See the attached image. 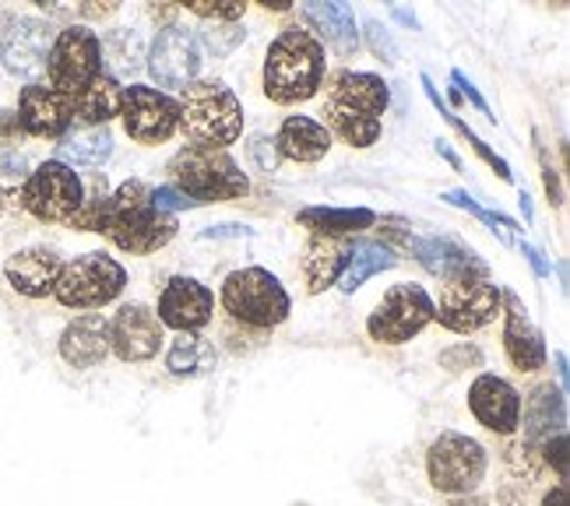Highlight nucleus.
Masks as SVG:
<instances>
[{"label": "nucleus", "instance_id": "7ed1b4c3", "mask_svg": "<svg viewBox=\"0 0 570 506\" xmlns=\"http://www.w3.org/2000/svg\"><path fill=\"white\" fill-rule=\"evenodd\" d=\"M327 75L324 42L303 26L282 29L265 53V96L275 106H296L321 92Z\"/></svg>", "mask_w": 570, "mask_h": 506}, {"label": "nucleus", "instance_id": "dca6fc26", "mask_svg": "<svg viewBox=\"0 0 570 506\" xmlns=\"http://www.w3.org/2000/svg\"><path fill=\"white\" fill-rule=\"evenodd\" d=\"M145 68L151 75V81L169 92H180L190 81H197L202 75V50H197V39L190 29L184 26H166L156 42H151V53L145 60Z\"/></svg>", "mask_w": 570, "mask_h": 506}, {"label": "nucleus", "instance_id": "aec40b11", "mask_svg": "<svg viewBox=\"0 0 570 506\" xmlns=\"http://www.w3.org/2000/svg\"><path fill=\"white\" fill-rule=\"evenodd\" d=\"M21 135L29 138H63L71 130V96H60L50 85H26L18 96V113H14Z\"/></svg>", "mask_w": 570, "mask_h": 506}, {"label": "nucleus", "instance_id": "4be33fe9", "mask_svg": "<svg viewBox=\"0 0 570 506\" xmlns=\"http://www.w3.org/2000/svg\"><path fill=\"white\" fill-rule=\"evenodd\" d=\"M60 268H63V257L53 247H26L4 260V278L18 296L47 299L53 296Z\"/></svg>", "mask_w": 570, "mask_h": 506}, {"label": "nucleus", "instance_id": "2eb2a0df", "mask_svg": "<svg viewBox=\"0 0 570 506\" xmlns=\"http://www.w3.org/2000/svg\"><path fill=\"white\" fill-rule=\"evenodd\" d=\"M53 26L36 14H11L0 29V63L14 78H36L53 50Z\"/></svg>", "mask_w": 570, "mask_h": 506}, {"label": "nucleus", "instance_id": "393cba45", "mask_svg": "<svg viewBox=\"0 0 570 506\" xmlns=\"http://www.w3.org/2000/svg\"><path fill=\"white\" fill-rule=\"evenodd\" d=\"M332 135L327 127L314 117H285L278 135H275V148H278V159H289L299 166H314L321 162L327 151H332Z\"/></svg>", "mask_w": 570, "mask_h": 506}, {"label": "nucleus", "instance_id": "39448f33", "mask_svg": "<svg viewBox=\"0 0 570 506\" xmlns=\"http://www.w3.org/2000/svg\"><path fill=\"white\" fill-rule=\"evenodd\" d=\"M169 176L177 180V190L187 194L197 208L212 201H239V197L250 194L247 172L239 169V162L226 148L187 145L169 159Z\"/></svg>", "mask_w": 570, "mask_h": 506}, {"label": "nucleus", "instance_id": "423d86ee", "mask_svg": "<svg viewBox=\"0 0 570 506\" xmlns=\"http://www.w3.org/2000/svg\"><path fill=\"white\" fill-rule=\"evenodd\" d=\"M218 302L236 324L257 327V331H272L293 314L289 292L268 268H239L226 275L223 289H218Z\"/></svg>", "mask_w": 570, "mask_h": 506}, {"label": "nucleus", "instance_id": "cd10ccee", "mask_svg": "<svg viewBox=\"0 0 570 506\" xmlns=\"http://www.w3.org/2000/svg\"><path fill=\"white\" fill-rule=\"evenodd\" d=\"M296 222L311 236H332V239H348L353 232H363L377 222V211L370 208H303L296 211Z\"/></svg>", "mask_w": 570, "mask_h": 506}, {"label": "nucleus", "instance_id": "3c124183", "mask_svg": "<svg viewBox=\"0 0 570 506\" xmlns=\"http://www.w3.org/2000/svg\"><path fill=\"white\" fill-rule=\"evenodd\" d=\"M448 506H490V499H487V496L469 493V496H451V503H448Z\"/></svg>", "mask_w": 570, "mask_h": 506}, {"label": "nucleus", "instance_id": "2f4dec72", "mask_svg": "<svg viewBox=\"0 0 570 506\" xmlns=\"http://www.w3.org/2000/svg\"><path fill=\"white\" fill-rule=\"evenodd\" d=\"M394 264H399V257H394L391 247H384V244H353V250H348V264H345V271L338 278L342 292L353 296L374 275L391 271Z\"/></svg>", "mask_w": 570, "mask_h": 506}, {"label": "nucleus", "instance_id": "09e8293b", "mask_svg": "<svg viewBox=\"0 0 570 506\" xmlns=\"http://www.w3.org/2000/svg\"><path fill=\"white\" fill-rule=\"evenodd\" d=\"M26 169H29V162H26V156H18V151L0 156V180H4V176H21Z\"/></svg>", "mask_w": 570, "mask_h": 506}, {"label": "nucleus", "instance_id": "f8f14e48", "mask_svg": "<svg viewBox=\"0 0 570 506\" xmlns=\"http://www.w3.org/2000/svg\"><path fill=\"white\" fill-rule=\"evenodd\" d=\"M503 310V289L490 278L472 281H444L441 306L433 310V320L454 335H475L479 327L497 320Z\"/></svg>", "mask_w": 570, "mask_h": 506}, {"label": "nucleus", "instance_id": "603ef678", "mask_svg": "<svg viewBox=\"0 0 570 506\" xmlns=\"http://www.w3.org/2000/svg\"><path fill=\"white\" fill-rule=\"evenodd\" d=\"M557 377H560V390L567 394V351H557Z\"/></svg>", "mask_w": 570, "mask_h": 506}, {"label": "nucleus", "instance_id": "864d4df0", "mask_svg": "<svg viewBox=\"0 0 570 506\" xmlns=\"http://www.w3.org/2000/svg\"><path fill=\"white\" fill-rule=\"evenodd\" d=\"M436 151H441V156L454 166V169H462V162H458V156H454V151H451V145L448 141H436Z\"/></svg>", "mask_w": 570, "mask_h": 506}, {"label": "nucleus", "instance_id": "f03ea898", "mask_svg": "<svg viewBox=\"0 0 570 506\" xmlns=\"http://www.w3.org/2000/svg\"><path fill=\"white\" fill-rule=\"evenodd\" d=\"M151 190L145 180H127L114 194H109L99 232L124 254L148 257L173 244L180 232L177 215H166L151 201Z\"/></svg>", "mask_w": 570, "mask_h": 506}, {"label": "nucleus", "instance_id": "6e6552de", "mask_svg": "<svg viewBox=\"0 0 570 506\" xmlns=\"http://www.w3.org/2000/svg\"><path fill=\"white\" fill-rule=\"evenodd\" d=\"M490 454L479 439L465 433H441L426 450V478L436 493L444 496H469L487 478Z\"/></svg>", "mask_w": 570, "mask_h": 506}, {"label": "nucleus", "instance_id": "ea45409f", "mask_svg": "<svg viewBox=\"0 0 570 506\" xmlns=\"http://www.w3.org/2000/svg\"><path fill=\"white\" fill-rule=\"evenodd\" d=\"M366 42H370V50H374L384 63H394V60H399V47H394V39L387 36V29L381 26L377 18H370V21H366Z\"/></svg>", "mask_w": 570, "mask_h": 506}, {"label": "nucleus", "instance_id": "8fccbe9b", "mask_svg": "<svg viewBox=\"0 0 570 506\" xmlns=\"http://www.w3.org/2000/svg\"><path fill=\"white\" fill-rule=\"evenodd\" d=\"M542 506H567V482H560V486H553L550 493H546Z\"/></svg>", "mask_w": 570, "mask_h": 506}, {"label": "nucleus", "instance_id": "20e7f679", "mask_svg": "<svg viewBox=\"0 0 570 506\" xmlns=\"http://www.w3.org/2000/svg\"><path fill=\"white\" fill-rule=\"evenodd\" d=\"M180 130L205 148H226L233 141H239L244 135V102L236 99V92L226 81H190L187 88H180Z\"/></svg>", "mask_w": 570, "mask_h": 506}, {"label": "nucleus", "instance_id": "a211bd4d", "mask_svg": "<svg viewBox=\"0 0 570 506\" xmlns=\"http://www.w3.org/2000/svg\"><path fill=\"white\" fill-rule=\"evenodd\" d=\"M212 314H215V292L190 275H173L156 306L159 324L173 327L177 335H197L202 327L212 324Z\"/></svg>", "mask_w": 570, "mask_h": 506}, {"label": "nucleus", "instance_id": "a19ab883", "mask_svg": "<svg viewBox=\"0 0 570 506\" xmlns=\"http://www.w3.org/2000/svg\"><path fill=\"white\" fill-rule=\"evenodd\" d=\"M441 366L458 373V369H465V366H482V351L475 345H454V348H444L441 351Z\"/></svg>", "mask_w": 570, "mask_h": 506}, {"label": "nucleus", "instance_id": "ddd939ff", "mask_svg": "<svg viewBox=\"0 0 570 506\" xmlns=\"http://www.w3.org/2000/svg\"><path fill=\"white\" fill-rule=\"evenodd\" d=\"M391 244L405 247L415 260L423 264L430 275L441 281H472V278H490V264L482 260L475 250L462 247L458 239L448 236H415L409 229H387Z\"/></svg>", "mask_w": 570, "mask_h": 506}, {"label": "nucleus", "instance_id": "72a5a7b5", "mask_svg": "<svg viewBox=\"0 0 570 506\" xmlns=\"http://www.w3.org/2000/svg\"><path fill=\"white\" fill-rule=\"evenodd\" d=\"M194 39H197V50H205L208 57L223 60L247 39V29L239 26V21H226V26H212V21H205V26L194 32Z\"/></svg>", "mask_w": 570, "mask_h": 506}, {"label": "nucleus", "instance_id": "a878e982", "mask_svg": "<svg viewBox=\"0 0 570 506\" xmlns=\"http://www.w3.org/2000/svg\"><path fill=\"white\" fill-rule=\"evenodd\" d=\"M524 408V444H546L560 433H567V394L557 384H539Z\"/></svg>", "mask_w": 570, "mask_h": 506}, {"label": "nucleus", "instance_id": "f3484780", "mask_svg": "<svg viewBox=\"0 0 570 506\" xmlns=\"http://www.w3.org/2000/svg\"><path fill=\"white\" fill-rule=\"evenodd\" d=\"M163 324L145 302H124L109 320V356L120 363H148L163 348Z\"/></svg>", "mask_w": 570, "mask_h": 506}, {"label": "nucleus", "instance_id": "c9c22d12", "mask_svg": "<svg viewBox=\"0 0 570 506\" xmlns=\"http://www.w3.org/2000/svg\"><path fill=\"white\" fill-rule=\"evenodd\" d=\"M441 117H444V120H448V123H451V127L458 130V135H462V138H469V145L475 148V156H479L482 162H487V166H490V169H493V172L500 176V180H508V183L514 180V172H511L508 159H500V156H497V151H493V148H490L487 141H482V138H475V135H472V130H469V123H462V120H458V117L451 113V109H448V106L441 109Z\"/></svg>", "mask_w": 570, "mask_h": 506}, {"label": "nucleus", "instance_id": "79ce46f5", "mask_svg": "<svg viewBox=\"0 0 570 506\" xmlns=\"http://www.w3.org/2000/svg\"><path fill=\"white\" fill-rule=\"evenodd\" d=\"M542 465H550L560 482H567V433L546 439L542 444Z\"/></svg>", "mask_w": 570, "mask_h": 506}, {"label": "nucleus", "instance_id": "de8ad7c7", "mask_svg": "<svg viewBox=\"0 0 570 506\" xmlns=\"http://www.w3.org/2000/svg\"><path fill=\"white\" fill-rule=\"evenodd\" d=\"M229 236H233V239H239V236L247 239V236H254V232H250L247 226H212V229H202V239H229Z\"/></svg>", "mask_w": 570, "mask_h": 506}, {"label": "nucleus", "instance_id": "9b49d317", "mask_svg": "<svg viewBox=\"0 0 570 506\" xmlns=\"http://www.w3.org/2000/svg\"><path fill=\"white\" fill-rule=\"evenodd\" d=\"M99 75H102L99 36L89 26H68L63 32H57L53 50L47 57L50 88H57L60 96H78Z\"/></svg>", "mask_w": 570, "mask_h": 506}, {"label": "nucleus", "instance_id": "5fc2aeb1", "mask_svg": "<svg viewBox=\"0 0 570 506\" xmlns=\"http://www.w3.org/2000/svg\"><path fill=\"white\" fill-rule=\"evenodd\" d=\"M518 205H521V211H524V222H532V197L529 194H518Z\"/></svg>", "mask_w": 570, "mask_h": 506}, {"label": "nucleus", "instance_id": "4c0bfd02", "mask_svg": "<svg viewBox=\"0 0 570 506\" xmlns=\"http://www.w3.org/2000/svg\"><path fill=\"white\" fill-rule=\"evenodd\" d=\"M106 201H109V194H106V176H96V187H92V194L85 190V205H81V211L71 218V226L81 229V232H99Z\"/></svg>", "mask_w": 570, "mask_h": 506}, {"label": "nucleus", "instance_id": "f704fd0d", "mask_svg": "<svg viewBox=\"0 0 570 506\" xmlns=\"http://www.w3.org/2000/svg\"><path fill=\"white\" fill-rule=\"evenodd\" d=\"M441 201H448L451 208H462L469 215H475L479 222H487L497 236H500V244H511V232H518V222L508 215H500V211H490V208H482L475 197H469L465 190H444L441 194Z\"/></svg>", "mask_w": 570, "mask_h": 506}, {"label": "nucleus", "instance_id": "c85d7f7f", "mask_svg": "<svg viewBox=\"0 0 570 506\" xmlns=\"http://www.w3.org/2000/svg\"><path fill=\"white\" fill-rule=\"evenodd\" d=\"M120 99H124L120 81L114 75H99L89 88L71 96V113L85 127H106L114 117H120Z\"/></svg>", "mask_w": 570, "mask_h": 506}, {"label": "nucleus", "instance_id": "1a4fd4ad", "mask_svg": "<svg viewBox=\"0 0 570 506\" xmlns=\"http://www.w3.org/2000/svg\"><path fill=\"white\" fill-rule=\"evenodd\" d=\"M433 310H436V302L423 285H415V281L391 285L384 299L374 306V314L366 317V335L377 345H405L420 335L423 327L433 324Z\"/></svg>", "mask_w": 570, "mask_h": 506}, {"label": "nucleus", "instance_id": "e433bc0d", "mask_svg": "<svg viewBox=\"0 0 570 506\" xmlns=\"http://www.w3.org/2000/svg\"><path fill=\"white\" fill-rule=\"evenodd\" d=\"M190 14H197L202 21H212V26H226V21H239L247 11L244 0H187L184 4Z\"/></svg>", "mask_w": 570, "mask_h": 506}, {"label": "nucleus", "instance_id": "49530a36", "mask_svg": "<svg viewBox=\"0 0 570 506\" xmlns=\"http://www.w3.org/2000/svg\"><path fill=\"white\" fill-rule=\"evenodd\" d=\"M521 254H524V257H529V264H532V271H535L539 278H550V275H553V264H550V260H546V257H542V250H539V247H532V244H524V247H521Z\"/></svg>", "mask_w": 570, "mask_h": 506}, {"label": "nucleus", "instance_id": "b1692460", "mask_svg": "<svg viewBox=\"0 0 570 506\" xmlns=\"http://www.w3.org/2000/svg\"><path fill=\"white\" fill-rule=\"evenodd\" d=\"M348 250H353V239H332V236H311L303 247V281H306V292L321 296L327 292L332 285H338L345 264H348Z\"/></svg>", "mask_w": 570, "mask_h": 506}, {"label": "nucleus", "instance_id": "5701e85b", "mask_svg": "<svg viewBox=\"0 0 570 506\" xmlns=\"http://www.w3.org/2000/svg\"><path fill=\"white\" fill-rule=\"evenodd\" d=\"M60 359L71 369H92L109 359V320L102 314L75 317L60 335Z\"/></svg>", "mask_w": 570, "mask_h": 506}, {"label": "nucleus", "instance_id": "7c9ffc66", "mask_svg": "<svg viewBox=\"0 0 570 506\" xmlns=\"http://www.w3.org/2000/svg\"><path fill=\"white\" fill-rule=\"evenodd\" d=\"M99 50H102V63H109V71L130 78L145 68L148 50H145V39L135 29H109L99 39Z\"/></svg>", "mask_w": 570, "mask_h": 506}, {"label": "nucleus", "instance_id": "58836bf2", "mask_svg": "<svg viewBox=\"0 0 570 506\" xmlns=\"http://www.w3.org/2000/svg\"><path fill=\"white\" fill-rule=\"evenodd\" d=\"M247 156L261 172H275L278 169V148H275V138H268V135H254L247 141Z\"/></svg>", "mask_w": 570, "mask_h": 506}, {"label": "nucleus", "instance_id": "6e6d98bb", "mask_svg": "<svg viewBox=\"0 0 570 506\" xmlns=\"http://www.w3.org/2000/svg\"><path fill=\"white\" fill-rule=\"evenodd\" d=\"M394 18H399L402 26H412V29L420 26V21H415V14H409V11H402V8H394Z\"/></svg>", "mask_w": 570, "mask_h": 506}, {"label": "nucleus", "instance_id": "6ab92c4d", "mask_svg": "<svg viewBox=\"0 0 570 506\" xmlns=\"http://www.w3.org/2000/svg\"><path fill=\"white\" fill-rule=\"evenodd\" d=\"M469 411L482 429L497 436H514L521 429V394L497 373H479L469 387Z\"/></svg>", "mask_w": 570, "mask_h": 506}, {"label": "nucleus", "instance_id": "473e14b6", "mask_svg": "<svg viewBox=\"0 0 570 506\" xmlns=\"http://www.w3.org/2000/svg\"><path fill=\"white\" fill-rule=\"evenodd\" d=\"M218 363L215 345L202 335H177L166 351V369L173 377H205Z\"/></svg>", "mask_w": 570, "mask_h": 506}, {"label": "nucleus", "instance_id": "f257e3e1", "mask_svg": "<svg viewBox=\"0 0 570 506\" xmlns=\"http://www.w3.org/2000/svg\"><path fill=\"white\" fill-rule=\"evenodd\" d=\"M387 106L391 88L381 75L345 68L327 81L321 117L332 138H342L353 148H370L381 138V117L387 113Z\"/></svg>", "mask_w": 570, "mask_h": 506}, {"label": "nucleus", "instance_id": "412c9836", "mask_svg": "<svg viewBox=\"0 0 570 506\" xmlns=\"http://www.w3.org/2000/svg\"><path fill=\"white\" fill-rule=\"evenodd\" d=\"M503 351H508V363L521 373H539L550 363L546 335L514 292H503Z\"/></svg>", "mask_w": 570, "mask_h": 506}, {"label": "nucleus", "instance_id": "c756f323", "mask_svg": "<svg viewBox=\"0 0 570 506\" xmlns=\"http://www.w3.org/2000/svg\"><path fill=\"white\" fill-rule=\"evenodd\" d=\"M114 156V135L106 127H78L57 141V162L63 166H102Z\"/></svg>", "mask_w": 570, "mask_h": 506}, {"label": "nucleus", "instance_id": "4468645a", "mask_svg": "<svg viewBox=\"0 0 570 506\" xmlns=\"http://www.w3.org/2000/svg\"><path fill=\"white\" fill-rule=\"evenodd\" d=\"M120 120L130 141L163 145L180 130V109L169 92H159L151 85H130L120 99Z\"/></svg>", "mask_w": 570, "mask_h": 506}, {"label": "nucleus", "instance_id": "bb28decb", "mask_svg": "<svg viewBox=\"0 0 570 506\" xmlns=\"http://www.w3.org/2000/svg\"><path fill=\"white\" fill-rule=\"evenodd\" d=\"M303 18L321 39H327V47L338 57H353L360 50L356 11L348 4H324V0H314V4L303 8Z\"/></svg>", "mask_w": 570, "mask_h": 506}, {"label": "nucleus", "instance_id": "a18cd8bd", "mask_svg": "<svg viewBox=\"0 0 570 506\" xmlns=\"http://www.w3.org/2000/svg\"><path fill=\"white\" fill-rule=\"evenodd\" d=\"M539 162H542V176H546V194L553 197L550 205H563V190H560V180H557V172H553V166H550V156H546V148L539 145Z\"/></svg>", "mask_w": 570, "mask_h": 506}, {"label": "nucleus", "instance_id": "c03bdc74", "mask_svg": "<svg viewBox=\"0 0 570 506\" xmlns=\"http://www.w3.org/2000/svg\"><path fill=\"white\" fill-rule=\"evenodd\" d=\"M451 85L458 88V92H462V99H469V102L479 109L482 117H490V106H487V99L479 96V88H475V85H472V81H469L462 71H451Z\"/></svg>", "mask_w": 570, "mask_h": 506}, {"label": "nucleus", "instance_id": "37998d69", "mask_svg": "<svg viewBox=\"0 0 570 506\" xmlns=\"http://www.w3.org/2000/svg\"><path fill=\"white\" fill-rule=\"evenodd\" d=\"M151 201H156V208L159 211H166V215H173V211H184V208H197L187 194H180L177 187H156L151 190Z\"/></svg>", "mask_w": 570, "mask_h": 506}, {"label": "nucleus", "instance_id": "0eeeda50", "mask_svg": "<svg viewBox=\"0 0 570 506\" xmlns=\"http://www.w3.org/2000/svg\"><path fill=\"white\" fill-rule=\"evenodd\" d=\"M127 289V268L102 250L81 254L75 260H63L60 278L53 285V299L68 310H99V306L120 299Z\"/></svg>", "mask_w": 570, "mask_h": 506}, {"label": "nucleus", "instance_id": "9d476101", "mask_svg": "<svg viewBox=\"0 0 570 506\" xmlns=\"http://www.w3.org/2000/svg\"><path fill=\"white\" fill-rule=\"evenodd\" d=\"M85 205V183L81 176L57 159H47L29 172L26 187H21V208H26L39 222H68Z\"/></svg>", "mask_w": 570, "mask_h": 506}]
</instances>
